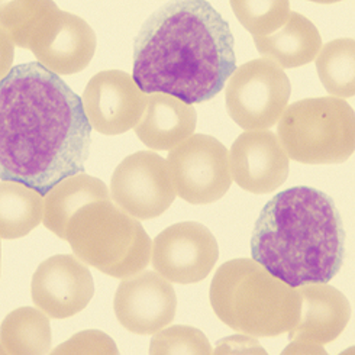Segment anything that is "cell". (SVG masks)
Returning <instances> with one entry per match:
<instances>
[{
	"mask_svg": "<svg viewBox=\"0 0 355 355\" xmlns=\"http://www.w3.org/2000/svg\"><path fill=\"white\" fill-rule=\"evenodd\" d=\"M292 85L284 70L267 58L239 66L225 90L228 114L245 131L276 125L287 107Z\"/></svg>",
	"mask_w": 355,
	"mask_h": 355,
	"instance_id": "ba28073f",
	"label": "cell"
},
{
	"mask_svg": "<svg viewBox=\"0 0 355 355\" xmlns=\"http://www.w3.org/2000/svg\"><path fill=\"white\" fill-rule=\"evenodd\" d=\"M82 101L94 131L103 135H121L139 123L147 109L148 94L128 73L105 70L90 78Z\"/></svg>",
	"mask_w": 355,
	"mask_h": 355,
	"instance_id": "7c38bea8",
	"label": "cell"
},
{
	"mask_svg": "<svg viewBox=\"0 0 355 355\" xmlns=\"http://www.w3.org/2000/svg\"><path fill=\"white\" fill-rule=\"evenodd\" d=\"M236 70L230 24L206 0H175L144 22L134 42L132 77L145 94L187 105L212 101Z\"/></svg>",
	"mask_w": 355,
	"mask_h": 355,
	"instance_id": "7a4b0ae2",
	"label": "cell"
},
{
	"mask_svg": "<svg viewBox=\"0 0 355 355\" xmlns=\"http://www.w3.org/2000/svg\"><path fill=\"white\" fill-rule=\"evenodd\" d=\"M277 137L297 163H344L355 150L354 109L334 96L295 102L283 112Z\"/></svg>",
	"mask_w": 355,
	"mask_h": 355,
	"instance_id": "52a82bcc",
	"label": "cell"
},
{
	"mask_svg": "<svg viewBox=\"0 0 355 355\" xmlns=\"http://www.w3.org/2000/svg\"><path fill=\"white\" fill-rule=\"evenodd\" d=\"M215 354H267L255 336L234 335L218 343Z\"/></svg>",
	"mask_w": 355,
	"mask_h": 355,
	"instance_id": "484cf974",
	"label": "cell"
},
{
	"mask_svg": "<svg viewBox=\"0 0 355 355\" xmlns=\"http://www.w3.org/2000/svg\"><path fill=\"white\" fill-rule=\"evenodd\" d=\"M0 28L58 76L85 70L96 53V34L80 16L50 0H16L0 8Z\"/></svg>",
	"mask_w": 355,
	"mask_h": 355,
	"instance_id": "5b68a950",
	"label": "cell"
},
{
	"mask_svg": "<svg viewBox=\"0 0 355 355\" xmlns=\"http://www.w3.org/2000/svg\"><path fill=\"white\" fill-rule=\"evenodd\" d=\"M218 258L216 238L199 222L174 223L153 241V267L171 283L193 284L205 280Z\"/></svg>",
	"mask_w": 355,
	"mask_h": 355,
	"instance_id": "8fae6325",
	"label": "cell"
},
{
	"mask_svg": "<svg viewBox=\"0 0 355 355\" xmlns=\"http://www.w3.org/2000/svg\"><path fill=\"white\" fill-rule=\"evenodd\" d=\"M258 53L282 69L312 62L322 48L318 28L306 16L292 12L283 28L268 37H254Z\"/></svg>",
	"mask_w": 355,
	"mask_h": 355,
	"instance_id": "ac0fdd59",
	"label": "cell"
},
{
	"mask_svg": "<svg viewBox=\"0 0 355 355\" xmlns=\"http://www.w3.org/2000/svg\"><path fill=\"white\" fill-rule=\"evenodd\" d=\"M119 324L137 335H154L175 318L177 296L171 282L157 271L142 270L122 279L114 299Z\"/></svg>",
	"mask_w": 355,
	"mask_h": 355,
	"instance_id": "4fadbf2b",
	"label": "cell"
},
{
	"mask_svg": "<svg viewBox=\"0 0 355 355\" xmlns=\"http://www.w3.org/2000/svg\"><path fill=\"white\" fill-rule=\"evenodd\" d=\"M150 354L153 355H209L214 354L206 335L193 327L174 325L154 334Z\"/></svg>",
	"mask_w": 355,
	"mask_h": 355,
	"instance_id": "cb8c5ba5",
	"label": "cell"
},
{
	"mask_svg": "<svg viewBox=\"0 0 355 355\" xmlns=\"http://www.w3.org/2000/svg\"><path fill=\"white\" fill-rule=\"evenodd\" d=\"M46 313L35 308L10 312L0 328L2 355H44L51 351V325Z\"/></svg>",
	"mask_w": 355,
	"mask_h": 355,
	"instance_id": "ffe728a7",
	"label": "cell"
},
{
	"mask_svg": "<svg viewBox=\"0 0 355 355\" xmlns=\"http://www.w3.org/2000/svg\"><path fill=\"white\" fill-rule=\"evenodd\" d=\"M167 163L177 196L191 205L214 203L232 184L230 151L212 135L193 134L168 153Z\"/></svg>",
	"mask_w": 355,
	"mask_h": 355,
	"instance_id": "9c48e42d",
	"label": "cell"
},
{
	"mask_svg": "<svg viewBox=\"0 0 355 355\" xmlns=\"http://www.w3.org/2000/svg\"><path fill=\"white\" fill-rule=\"evenodd\" d=\"M300 316L288 332L290 340L312 341L327 345L335 341L351 319V304L340 290L328 283H313L297 287Z\"/></svg>",
	"mask_w": 355,
	"mask_h": 355,
	"instance_id": "2e32d148",
	"label": "cell"
},
{
	"mask_svg": "<svg viewBox=\"0 0 355 355\" xmlns=\"http://www.w3.org/2000/svg\"><path fill=\"white\" fill-rule=\"evenodd\" d=\"M196 110L191 105L163 93L148 94L147 109L134 128L137 137L148 148L171 151L195 134Z\"/></svg>",
	"mask_w": 355,
	"mask_h": 355,
	"instance_id": "e0dca14e",
	"label": "cell"
},
{
	"mask_svg": "<svg viewBox=\"0 0 355 355\" xmlns=\"http://www.w3.org/2000/svg\"><path fill=\"white\" fill-rule=\"evenodd\" d=\"M45 198L22 183H0V236L18 239L35 230L44 220Z\"/></svg>",
	"mask_w": 355,
	"mask_h": 355,
	"instance_id": "44dd1931",
	"label": "cell"
},
{
	"mask_svg": "<svg viewBox=\"0 0 355 355\" xmlns=\"http://www.w3.org/2000/svg\"><path fill=\"white\" fill-rule=\"evenodd\" d=\"M287 354H322L327 355V351L322 348V345L312 343V341H304V340H292V344L283 351V355Z\"/></svg>",
	"mask_w": 355,
	"mask_h": 355,
	"instance_id": "4316f807",
	"label": "cell"
},
{
	"mask_svg": "<svg viewBox=\"0 0 355 355\" xmlns=\"http://www.w3.org/2000/svg\"><path fill=\"white\" fill-rule=\"evenodd\" d=\"M316 70L327 92L338 99L355 94V41L334 40L320 48L316 55Z\"/></svg>",
	"mask_w": 355,
	"mask_h": 355,
	"instance_id": "7402d4cb",
	"label": "cell"
},
{
	"mask_svg": "<svg viewBox=\"0 0 355 355\" xmlns=\"http://www.w3.org/2000/svg\"><path fill=\"white\" fill-rule=\"evenodd\" d=\"M92 129L82 98L58 74L19 64L0 82V177L45 196L85 173Z\"/></svg>",
	"mask_w": 355,
	"mask_h": 355,
	"instance_id": "6da1fadb",
	"label": "cell"
},
{
	"mask_svg": "<svg viewBox=\"0 0 355 355\" xmlns=\"http://www.w3.org/2000/svg\"><path fill=\"white\" fill-rule=\"evenodd\" d=\"M44 225L61 239H67V227L71 218L89 203L109 200L107 186L93 175L80 173L67 177L44 196Z\"/></svg>",
	"mask_w": 355,
	"mask_h": 355,
	"instance_id": "d6986e66",
	"label": "cell"
},
{
	"mask_svg": "<svg viewBox=\"0 0 355 355\" xmlns=\"http://www.w3.org/2000/svg\"><path fill=\"white\" fill-rule=\"evenodd\" d=\"M209 297L225 325L255 338L290 332L300 316L297 288L274 277L252 258L223 263L214 276Z\"/></svg>",
	"mask_w": 355,
	"mask_h": 355,
	"instance_id": "277c9868",
	"label": "cell"
},
{
	"mask_svg": "<svg viewBox=\"0 0 355 355\" xmlns=\"http://www.w3.org/2000/svg\"><path fill=\"white\" fill-rule=\"evenodd\" d=\"M251 255L290 287L331 282L345 258V230L332 198L308 186L277 193L255 222Z\"/></svg>",
	"mask_w": 355,
	"mask_h": 355,
	"instance_id": "3957f363",
	"label": "cell"
},
{
	"mask_svg": "<svg viewBox=\"0 0 355 355\" xmlns=\"http://www.w3.org/2000/svg\"><path fill=\"white\" fill-rule=\"evenodd\" d=\"M66 241L83 263L115 279L134 276L151 261V238L112 199L80 209L69 223Z\"/></svg>",
	"mask_w": 355,
	"mask_h": 355,
	"instance_id": "8992f818",
	"label": "cell"
},
{
	"mask_svg": "<svg viewBox=\"0 0 355 355\" xmlns=\"http://www.w3.org/2000/svg\"><path fill=\"white\" fill-rule=\"evenodd\" d=\"M177 196L167 159L153 151L123 158L110 180V198L138 220L163 215Z\"/></svg>",
	"mask_w": 355,
	"mask_h": 355,
	"instance_id": "30bf717a",
	"label": "cell"
},
{
	"mask_svg": "<svg viewBox=\"0 0 355 355\" xmlns=\"http://www.w3.org/2000/svg\"><path fill=\"white\" fill-rule=\"evenodd\" d=\"M31 295L37 308L50 318H71L86 309L94 295L92 272L77 255H53L32 276Z\"/></svg>",
	"mask_w": 355,
	"mask_h": 355,
	"instance_id": "5bb4252c",
	"label": "cell"
},
{
	"mask_svg": "<svg viewBox=\"0 0 355 355\" xmlns=\"http://www.w3.org/2000/svg\"><path fill=\"white\" fill-rule=\"evenodd\" d=\"M232 180L254 195H267L284 184L290 158L277 134L268 129L242 132L230 151Z\"/></svg>",
	"mask_w": 355,
	"mask_h": 355,
	"instance_id": "9a60e30c",
	"label": "cell"
},
{
	"mask_svg": "<svg viewBox=\"0 0 355 355\" xmlns=\"http://www.w3.org/2000/svg\"><path fill=\"white\" fill-rule=\"evenodd\" d=\"M231 8L241 25L254 37L277 32L292 13L287 0H232Z\"/></svg>",
	"mask_w": 355,
	"mask_h": 355,
	"instance_id": "603a6c76",
	"label": "cell"
},
{
	"mask_svg": "<svg viewBox=\"0 0 355 355\" xmlns=\"http://www.w3.org/2000/svg\"><path fill=\"white\" fill-rule=\"evenodd\" d=\"M51 354H107L118 355L119 349L109 335L102 331H83L71 336Z\"/></svg>",
	"mask_w": 355,
	"mask_h": 355,
	"instance_id": "d4e9b609",
	"label": "cell"
}]
</instances>
